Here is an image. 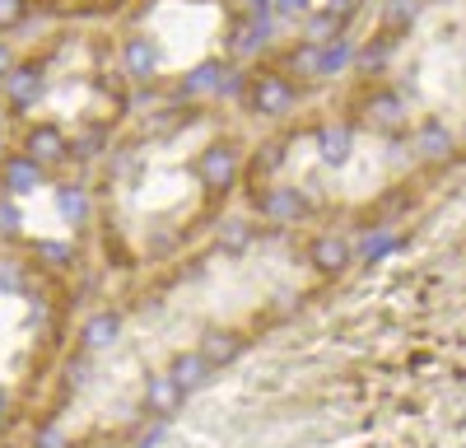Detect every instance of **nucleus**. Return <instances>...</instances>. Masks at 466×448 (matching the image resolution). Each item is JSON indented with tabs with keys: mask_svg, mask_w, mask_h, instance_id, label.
Returning a JSON list of instances; mask_svg holds the SVG:
<instances>
[{
	"mask_svg": "<svg viewBox=\"0 0 466 448\" xmlns=\"http://www.w3.org/2000/svg\"><path fill=\"white\" fill-rule=\"evenodd\" d=\"M299 103H303V85L299 80H289V75L276 70L270 61L252 66L248 94H243V107L252 112V117H261V122H289L299 112Z\"/></svg>",
	"mask_w": 466,
	"mask_h": 448,
	"instance_id": "1",
	"label": "nucleus"
},
{
	"mask_svg": "<svg viewBox=\"0 0 466 448\" xmlns=\"http://www.w3.org/2000/svg\"><path fill=\"white\" fill-rule=\"evenodd\" d=\"M350 122L369 127L378 136H410V103H406L401 89L373 80V85H364V94L355 103V117H350Z\"/></svg>",
	"mask_w": 466,
	"mask_h": 448,
	"instance_id": "2",
	"label": "nucleus"
},
{
	"mask_svg": "<svg viewBox=\"0 0 466 448\" xmlns=\"http://www.w3.org/2000/svg\"><path fill=\"white\" fill-rule=\"evenodd\" d=\"M15 149L28 159V164H37L47 178L52 173H61V168H70V131L61 127V122H52V117H43V122H19V131H15Z\"/></svg>",
	"mask_w": 466,
	"mask_h": 448,
	"instance_id": "3",
	"label": "nucleus"
},
{
	"mask_svg": "<svg viewBox=\"0 0 466 448\" xmlns=\"http://www.w3.org/2000/svg\"><path fill=\"white\" fill-rule=\"evenodd\" d=\"M47 94V66L37 56H19L5 75H0V103H5L10 122H28V112Z\"/></svg>",
	"mask_w": 466,
	"mask_h": 448,
	"instance_id": "4",
	"label": "nucleus"
},
{
	"mask_svg": "<svg viewBox=\"0 0 466 448\" xmlns=\"http://www.w3.org/2000/svg\"><path fill=\"white\" fill-rule=\"evenodd\" d=\"M410 155L420 164H430V168H448L461 155V140H457V131L443 117H420L410 127Z\"/></svg>",
	"mask_w": 466,
	"mask_h": 448,
	"instance_id": "5",
	"label": "nucleus"
},
{
	"mask_svg": "<svg viewBox=\"0 0 466 448\" xmlns=\"http://www.w3.org/2000/svg\"><path fill=\"white\" fill-rule=\"evenodd\" d=\"M112 66L122 70V80H131V85H159V47H154L149 33H127L122 43L112 47Z\"/></svg>",
	"mask_w": 466,
	"mask_h": 448,
	"instance_id": "6",
	"label": "nucleus"
},
{
	"mask_svg": "<svg viewBox=\"0 0 466 448\" xmlns=\"http://www.w3.org/2000/svg\"><path fill=\"white\" fill-rule=\"evenodd\" d=\"M303 261L313 267L318 276H340L350 261H355V248H350L340 234H331V229H322V234H313L308 239V248H303Z\"/></svg>",
	"mask_w": 466,
	"mask_h": 448,
	"instance_id": "7",
	"label": "nucleus"
},
{
	"mask_svg": "<svg viewBox=\"0 0 466 448\" xmlns=\"http://www.w3.org/2000/svg\"><path fill=\"white\" fill-rule=\"evenodd\" d=\"M308 140H313L322 164H345L350 149H355V122H313L308 127Z\"/></svg>",
	"mask_w": 466,
	"mask_h": 448,
	"instance_id": "8",
	"label": "nucleus"
},
{
	"mask_svg": "<svg viewBox=\"0 0 466 448\" xmlns=\"http://www.w3.org/2000/svg\"><path fill=\"white\" fill-rule=\"evenodd\" d=\"M401 52V37L392 33H373V37H355V75H364V80H378V75L392 66V56Z\"/></svg>",
	"mask_w": 466,
	"mask_h": 448,
	"instance_id": "9",
	"label": "nucleus"
},
{
	"mask_svg": "<svg viewBox=\"0 0 466 448\" xmlns=\"http://www.w3.org/2000/svg\"><path fill=\"white\" fill-rule=\"evenodd\" d=\"M355 70V37H336V43H322L318 47V85L327 80H340V75Z\"/></svg>",
	"mask_w": 466,
	"mask_h": 448,
	"instance_id": "10",
	"label": "nucleus"
},
{
	"mask_svg": "<svg viewBox=\"0 0 466 448\" xmlns=\"http://www.w3.org/2000/svg\"><path fill=\"white\" fill-rule=\"evenodd\" d=\"M424 15V0H382L378 5V28L392 33V37H406Z\"/></svg>",
	"mask_w": 466,
	"mask_h": 448,
	"instance_id": "11",
	"label": "nucleus"
},
{
	"mask_svg": "<svg viewBox=\"0 0 466 448\" xmlns=\"http://www.w3.org/2000/svg\"><path fill=\"white\" fill-rule=\"evenodd\" d=\"M299 37H303V43H313V47H322V43H336V37H345V24H336V19L318 5L313 15L299 24Z\"/></svg>",
	"mask_w": 466,
	"mask_h": 448,
	"instance_id": "12",
	"label": "nucleus"
},
{
	"mask_svg": "<svg viewBox=\"0 0 466 448\" xmlns=\"http://www.w3.org/2000/svg\"><path fill=\"white\" fill-rule=\"evenodd\" d=\"M33 19V0H0V37L19 33Z\"/></svg>",
	"mask_w": 466,
	"mask_h": 448,
	"instance_id": "13",
	"label": "nucleus"
},
{
	"mask_svg": "<svg viewBox=\"0 0 466 448\" xmlns=\"http://www.w3.org/2000/svg\"><path fill=\"white\" fill-rule=\"evenodd\" d=\"M270 15H276L285 28H289V24L299 28L308 15H313V5H308V0H270Z\"/></svg>",
	"mask_w": 466,
	"mask_h": 448,
	"instance_id": "14",
	"label": "nucleus"
},
{
	"mask_svg": "<svg viewBox=\"0 0 466 448\" xmlns=\"http://www.w3.org/2000/svg\"><path fill=\"white\" fill-rule=\"evenodd\" d=\"M322 10H327V15L336 19V24H345V28H350V19H355V15L364 10V0H327Z\"/></svg>",
	"mask_w": 466,
	"mask_h": 448,
	"instance_id": "15",
	"label": "nucleus"
},
{
	"mask_svg": "<svg viewBox=\"0 0 466 448\" xmlns=\"http://www.w3.org/2000/svg\"><path fill=\"white\" fill-rule=\"evenodd\" d=\"M228 15H248V19H266L270 15V0H224Z\"/></svg>",
	"mask_w": 466,
	"mask_h": 448,
	"instance_id": "16",
	"label": "nucleus"
},
{
	"mask_svg": "<svg viewBox=\"0 0 466 448\" xmlns=\"http://www.w3.org/2000/svg\"><path fill=\"white\" fill-rule=\"evenodd\" d=\"M19 61V52H15V43H10V37H0V75H5L10 66Z\"/></svg>",
	"mask_w": 466,
	"mask_h": 448,
	"instance_id": "17",
	"label": "nucleus"
},
{
	"mask_svg": "<svg viewBox=\"0 0 466 448\" xmlns=\"http://www.w3.org/2000/svg\"><path fill=\"white\" fill-rule=\"evenodd\" d=\"M0 127H10V112H5V103H0Z\"/></svg>",
	"mask_w": 466,
	"mask_h": 448,
	"instance_id": "18",
	"label": "nucleus"
},
{
	"mask_svg": "<svg viewBox=\"0 0 466 448\" xmlns=\"http://www.w3.org/2000/svg\"><path fill=\"white\" fill-rule=\"evenodd\" d=\"M424 5H448V0H424Z\"/></svg>",
	"mask_w": 466,
	"mask_h": 448,
	"instance_id": "19",
	"label": "nucleus"
},
{
	"mask_svg": "<svg viewBox=\"0 0 466 448\" xmlns=\"http://www.w3.org/2000/svg\"><path fill=\"white\" fill-rule=\"evenodd\" d=\"M457 140H461V149H466V131H461V136H457Z\"/></svg>",
	"mask_w": 466,
	"mask_h": 448,
	"instance_id": "20",
	"label": "nucleus"
}]
</instances>
